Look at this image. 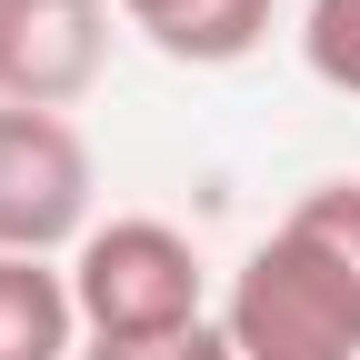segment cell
Returning a JSON list of instances; mask_svg holds the SVG:
<instances>
[{"label": "cell", "mask_w": 360, "mask_h": 360, "mask_svg": "<svg viewBox=\"0 0 360 360\" xmlns=\"http://www.w3.org/2000/svg\"><path fill=\"white\" fill-rule=\"evenodd\" d=\"M101 170L90 141L70 130V110H0V250L11 260H60L80 250L101 220Z\"/></svg>", "instance_id": "cell-3"}, {"label": "cell", "mask_w": 360, "mask_h": 360, "mask_svg": "<svg viewBox=\"0 0 360 360\" xmlns=\"http://www.w3.org/2000/svg\"><path fill=\"white\" fill-rule=\"evenodd\" d=\"M110 70V0H0V110H70Z\"/></svg>", "instance_id": "cell-4"}, {"label": "cell", "mask_w": 360, "mask_h": 360, "mask_svg": "<svg viewBox=\"0 0 360 360\" xmlns=\"http://www.w3.org/2000/svg\"><path fill=\"white\" fill-rule=\"evenodd\" d=\"M70 300H80L90 340H170V330L210 321V270H200L191 231H170L150 210H120L70 250Z\"/></svg>", "instance_id": "cell-1"}, {"label": "cell", "mask_w": 360, "mask_h": 360, "mask_svg": "<svg viewBox=\"0 0 360 360\" xmlns=\"http://www.w3.org/2000/svg\"><path fill=\"white\" fill-rule=\"evenodd\" d=\"M110 11L180 70H231V60H250L270 40V11L281 0H110Z\"/></svg>", "instance_id": "cell-5"}, {"label": "cell", "mask_w": 360, "mask_h": 360, "mask_svg": "<svg viewBox=\"0 0 360 360\" xmlns=\"http://www.w3.org/2000/svg\"><path fill=\"white\" fill-rule=\"evenodd\" d=\"M220 340L231 360H360V290L310 240L270 231L220 290Z\"/></svg>", "instance_id": "cell-2"}, {"label": "cell", "mask_w": 360, "mask_h": 360, "mask_svg": "<svg viewBox=\"0 0 360 360\" xmlns=\"http://www.w3.org/2000/svg\"><path fill=\"white\" fill-rule=\"evenodd\" d=\"M300 60L321 90H350L360 101V0H310L300 11Z\"/></svg>", "instance_id": "cell-8"}, {"label": "cell", "mask_w": 360, "mask_h": 360, "mask_svg": "<svg viewBox=\"0 0 360 360\" xmlns=\"http://www.w3.org/2000/svg\"><path fill=\"white\" fill-rule=\"evenodd\" d=\"M80 300L60 260H11L0 250V360H80Z\"/></svg>", "instance_id": "cell-6"}, {"label": "cell", "mask_w": 360, "mask_h": 360, "mask_svg": "<svg viewBox=\"0 0 360 360\" xmlns=\"http://www.w3.org/2000/svg\"><path fill=\"white\" fill-rule=\"evenodd\" d=\"M80 360H231V340H220V321H200V330H170V340H90Z\"/></svg>", "instance_id": "cell-9"}, {"label": "cell", "mask_w": 360, "mask_h": 360, "mask_svg": "<svg viewBox=\"0 0 360 360\" xmlns=\"http://www.w3.org/2000/svg\"><path fill=\"white\" fill-rule=\"evenodd\" d=\"M281 231H290V240H310V250H321L340 281L360 290V180H321V191H300Z\"/></svg>", "instance_id": "cell-7"}]
</instances>
